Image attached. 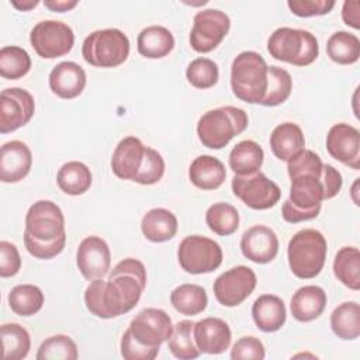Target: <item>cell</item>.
<instances>
[{
    "mask_svg": "<svg viewBox=\"0 0 360 360\" xmlns=\"http://www.w3.org/2000/svg\"><path fill=\"white\" fill-rule=\"evenodd\" d=\"M145 287V266L142 262L128 257L115 264L107 280L94 278L90 281L84 291V302L97 318H117L135 308Z\"/></svg>",
    "mask_w": 360,
    "mask_h": 360,
    "instance_id": "1",
    "label": "cell"
},
{
    "mask_svg": "<svg viewBox=\"0 0 360 360\" xmlns=\"http://www.w3.org/2000/svg\"><path fill=\"white\" fill-rule=\"evenodd\" d=\"M66 243L65 217L59 205L49 200L34 202L25 215L24 245L27 252L42 260L58 256Z\"/></svg>",
    "mask_w": 360,
    "mask_h": 360,
    "instance_id": "2",
    "label": "cell"
},
{
    "mask_svg": "<svg viewBox=\"0 0 360 360\" xmlns=\"http://www.w3.org/2000/svg\"><path fill=\"white\" fill-rule=\"evenodd\" d=\"M323 163L290 173V197L283 202V219L290 224L314 219L319 215L325 191L322 184Z\"/></svg>",
    "mask_w": 360,
    "mask_h": 360,
    "instance_id": "3",
    "label": "cell"
},
{
    "mask_svg": "<svg viewBox=\"0 0 360 360\" xmlns=\"http://www.w3.org/2000/svg\"><path fill=\"white\" fill-rule=\"evenodd\" d=\"M267 63L255 51L240 52L231 66L233 94L249 104H260L267 89Z\"/></svg>",
    "mask_w": 360,
    "mask_h": 360,
    "instance_id": "4",
    "label": "cell"
},
{
    "mask_svg": "<svg viewBox=\"0 0 360 360\" xmlns=\"http://www.w3.org/2000/svg\"><path fill=\"white\" fill-rule=\"evenodd\" d=\"M248 114L233 105L214 108L201 115L197 124L200 142L210 149H222L248 127Z\"/></svg>",
    "mask_w": 360,
    "mask_h": 360,
    "instance_id": "5",
    "label": "cell"
},
{
    "mask_svg": "<svg viewBox=\"0 0 360 360\" xmlns=\"http://www.w3.org/2000/svg\"><path fill=\"white\" fill-rule=\"evenodd\" d=\"M328 243L325 236L312 228L298 231L288 242V264L298 278H314L323 269Z\"/></svg>",
    "mask_w": 360,
    "mask_h": 360,
    "instance_id": "6",
    "label": "cell"
},
{
    "mask_svg": "<svg viewBox=\"0 0 360 360\" xmlns=\"http://www.w3.org/2000/svg\"><path fill=\"white\" fill-rule=\"evenodd\" d=\"M267 51L277 60L307 66L318 58L319 45L315 35L307 30L281 27L270 35Z\"/></svg>",
    "mask_w": 360,
    "mask_h": 360,
    "instance_id": "7",
    "label": "cell"
},
{
    "mask_svg": "<svg viewBox=\"0 0 360 360\" xmlns=\"http://www.w3.org/2000/svg\"><path fill=\"white\" fill-rule=\"evenodd\" d=\"M83 59L96 68H115L122 65L129 55V39L117 28L93 31L82 46Z\"/></svg>",
    "mask_w": 360,
    "mask_h": 360,
    "instance_id": "8",
    "label": "cell"
},
{
    "mask_svg": "<svg viewBox=\"0 0 360 360\" xmlns=\"http://www.w3.org/2000/svg\"><path fill=\"white\" fill-rule=\"evenodd\" d=\"M177 259L180 267L190 274L211 273L222 263L221 246L205 236L190 235L186 236L177 249Z\"/></svg>",
    "mask_w": 360,
    "mask_h": 360,
    "instance_id": "9",
    "label": "cell"
},
{
    "mask_svg": "<svg viewBox=\"0 0 360 360\" xmlns=\"http://www.w3.org/2000/svg\"><path fill=\"white\" fill-rule=\"evenodd\" d=\"M34 51L44 59H53L69 53L75 44L73 30L56 20H44L34 25L30 34Z\"/></svg>",
    "mask_w": 360,
    "mask_h": 360,
    "instance_id": "10",
    "label": "cell"
},
{
    "mask_svg": "<svg viewBox=\"0 0 360 360\" xmlns=\"http://www.w3.org/2000/svg\"><path fill=\"white\" fill-rule=\"evenodd\" d=\"M232 191L252 210H269L281 197L280 187L260 170L246 176L235 174L232 179Z\"/></svg>",
    "mask_w": 360,
    "mask_h": 360,
    "instance_id": "11",
    "label": "cell"
},
{
    "mask_svg": "<svg viewBox=\"0 0 360 360\" xmlns=\"http://www.w3.org/2000/svg\"><path fill=\"white\" fill-rule=\"evenodd\" d=\"M231 28L228 14L217 8L201 10L194 15L190 45L195 52L207 53L215 49Z\"/></svg>",
    "mask_w": 360,
    "mask_h": 360,
    "instance_id": "12",
    "label": "cell"
},
{
    "mask_svg": "<svg viewBox=\"0 0 360 360\" xmlns=\"http://www.w3.org/2000/svg\"><path fill=\"white\" fill-rule=\"evenodd\" d=\"M256 283V274L250 267L235 266L217 277L212 290L221 305L238 307L253 292Z\"/></svg>",
    "mask_w": 360,
    "mask_h": 360,
    "instance_id": "13",
    "label": "cell"
},
{
    "mask_svg": "<svg viewBox=\"0 0 360 360\" xmlns=\"http://www.w3.org/2000/svg\"><path fill=\"white\" fill-rule=\"evenodd\" d=\"M129 332L135 340L149 347H160L173 330L172 318L159 308H145L129 323Z\"/></svg>",
    "mask_w": 360,
    "mask_h": 360,
    "instance_id": "14",
    "label": "cell"
},
{
    "mask_svg": "<svg viewBox=\"0 0 360 360\" xmlns=\"http://www.w3.org/2000/svg\"><path fill=\"white\" fill-rule=\"evenodd\" d=\"M31 93L20 87L4 89L0 94V132L8 134L24 127L34 115Z\"/></svg>",
    "mask_w": 360,
    "mask_h": 360,
    "instance_id": "15",
    "label": "cell"
},
{
    "mask_svg": "<svg viewBox=\"0 0 360 360\" xmlns=\"http://www.w3.org/2000/svg\"><path fill=\"white\" fill-rule=\"evenodd\" d=\"M328 153L343 165L360 169V132L357 128L340 122L335 124L326 135Z\"/></svg>",
    "mask_w": 360,
    "mask_h": 360,
    "instance_id": "16",
    "label": "cell"
},
{
    "mask_svg": "<svg viewBox=\"0 0 360 360\" xmlns=\"http://www.w3.org/2000/svg\"><path fill=\"white\" fill-rule=\"evenodd\" d=\"M76 262L84 278H103L111 266V252L107 242L94 235L84 238L77 248Z\"/></svg>",
    "mask_w": 360,
    "mask_h": 360,
    "instance_id": "17",
    "label": "cell"
},
{
    "mask_svg": "<svg viewBox=\"0 0 360 360\" xmlns=\"http://www.w3.org/2000/svg\"><path fill=\"white\" fill-rule=\"evenodd\" d=\"M240 250L246 259L257 264L269 263L278 253L277 235L266 225H255L243 232Z\"/></svg>",
    "mask_w": 360,
    "mask_h": 360,
    "instance_id": "18",
    "label": "cell"
},
{
    "mask_svg": "<svg viewBox=\"0 0 360 360\" xmlns=\"http://www.w3.org/2000/svg\"><path fill=\"white\" fill-rule=\"evenodd\" d=\"M32 153L22 141L6 142L0 149V180L18 183L31 170Z\"/></svg>",
    "mask_w": 360,
    "mask_h": 360,
    "instance_id": "19",
    "label": "cell"
},
{
    "mask_svg": "<svg viewBox=\"0 0 360 360\" xmlns=\"http://www.w3.org/2000/svg\"><path fill=\"white\" fill-rule=\"evenodd\" d=\"M231 339L232 333L228 323L219 318L210 316L194 323V340L202 353H224L229 347Z\"/></svg>",
    "mask_w": 360,
    "mask_h": 360,
    "instance_id": "20",
    "label": "cell"
},
{
    "mask_svg": "<svg viewBox=\"0 0 360 360\" xmlns=\"http://www.w3.org/2000/svg\"><path fill=\"white\" fill-rule=\"evenodd\" d=\"M49 87L60 98H75L86 87V72L76 62H60L49 73Z\"/></svg>",
    "mask_w": 360,
    "mask_h": 360,
    "instance_id": "21",
    "label": "cell"
},
{
    "mask_svg": "<svg viewBox=\"0 0 360 360\" xmlns=\"http://www.w3.org/2000/svg\"><path fill=\"white\" fill-rule=\"evenodd\" d=\"M145 148L146 146L136 136H125L124 139H121L112 152V173L118 179L134 181L142 165Z\"/></svg>",
    "mask_w": 360,
    "mask_h": 360,
    "instance_id": "22",
    "label": "cell"
},
{
    "mask_svg": "<svg viewBox=\"0 0 360 360\" xmlns=\"http://www.w3.org/2000/svg\"><path fill=\"white\" fill-rule=\"evenodd\" d=\"M326 292L318 285H304L291 297V315L300 322L316 319L326 307Z\"/></svg>",
    "mask_w": 360,
    "mask_h": 360,
    "instance_id": "23",
    "label": "cell"
},
{
    "mask_svg": "<svg viewBox=\"0 0 360 360\" xmlns=\"http://www.w3.org/2000/svg\"><path fill=\"white\" fill-rule=\"evenodd\" d=\"M252 318L263 332H276L284 323L287 311L284 301L273 294H263L253 302Z\"/></svg>",
    "mask_w": 360,
    "mask_h": 360,
    "instance_id": "24",
    "label": "cell"
},
{
    "mask_svg": "<svg viewBox=\"0 0 360 360\" xmlns=\"http://www.w3.org/2000/svg\"><path fill=\"white\" fill-rule=\"evenodd\" d=\"M188 177L197 188L215 190L225 181L226 170L219 159L210 155H201L191 162Z\"/></svg>",
    "mask_w": 360,
    "mask_h": 360,
    "instance_id": "25",
    "label": "cell"
},
{
    "mask_svg": "<svg viewBox=\"0 0 360 360\" xmlns=\"http://www.w3.org/2000/svg\"><path fill=\"white\" fill-rule=\"evenodd\" d=\"M305 146L304 132L294 122L278 124L270 135V148L274 156L283 162H288L294 155Z\"/></svg>",
    "mask_w": 360,
    "mask_h": 360,
    "instance_id": "26",
    "label": "cell"
},
{
    "mask_svg": "<svg viewBox=\"0 0 360 360\" xmlns=\"http://www.w3.org/2000/svg\"><path fill=\"white\" fill-rule=\"evenodd\" d=\"M177 226L176 215L166 208H152L141 221L143 236L155 243L170 240L176 235Z\"/></svg>",
    "mask_w": 360,
    "mask_h": 360,
    "instance_id": "27",
    "label": "cell"
},
{
    "mask_svg": "<svg viewBox=\"0 0 360 360\" xmlns=\"http://www.w3.org/2000/svg\"><path fill=\"white\" fill-rule=\"evenodd\" d=\"M138 52L148 59H160L167 56L174 48L173 34L162 25L143 28L136 39Z\"/></svg>",
    "mask_w": 360,
    "mask_h": 360,
    "instance_id": "28",
    "label": "cell"
},
{
    "mask_svg": "<svg viewBox=\"0 0 360 360\" xmlns=\"http://www.w3.org/2000/svg\"><path fill=\"white\" fill-rule=\"evenodd\" d=\"M263 158L264 153L262 146L255 141L245 139L232 148L229 153V167L238 176L252 174L259 172Z\"/></svg>",
    "mask_w": 360,
    "mask_h": 360,
    "instance_id": "29",
    "label": "cell"
},
{
    "mask_svg": "<svg viewBox=\"0 0 360 360\" xmlns=\"http://www.w3.org/2000/svg\"><path fill=\"white\" fill-rule=\"evenodd\" d=\"M91 180L90 169L77 160L62 165L56 174L59 188L69 195H80L86 193L91 186Z\"/></svg>",
    "mask_w": 360,
    "mask_h": 360,
    "instance_id": "30",
    "label": "cell"
},
{
    "mask_svg": "<svg viewBox=\"0 0 360 360\" xmlns=\"http://www.w3.org/2000/svg\"><path fill=\"white\" fill-rule=\"evenodd\" d=\"M330 328L343 340H354L360 335V307L354 301L342 302L330 314Z\"/></svg>",
    "mask_w": 360,
    "mask_h": 360,
    "instance_id": "31",
    "label": "cell"
},
{
    "mask_svg": "<svg viewBox=\"0 0 360 360\" xmlns=\"http://www.w3.org/2000/svg\"><path fill=\"white\" fill-rule=\"evenodd\" d=\"M170 302L177 312L193 316L201 314L207 308L208 297L201 285L181 284L172 291Z\"/></svg>",
    "mask_w": 360,
    "mask_h": 360,
    "instance_id": "32",
    "label": "cell"
},
{
    "mask_svg": "<svg viewBox=\"0 0 360 360\" xmlns=\"http://www.w3.org/2000/svg\"><path fill=\"white\" fill-rule=\"evenodd\" d=\"M335 277L350 290L360 288V253L354 246L342 248L333 260Z\"/></svg>",
    "mask_w": 360,
    "mask_h": 360,
    "instance_id": "33",
    "label": "cell"
},
{
    "mask_svg": "<svg viewBox=\"0 0 360 360\" xmlns=\"http://www.w3.org/2000/svg\"><path fill=\"white\" fill-rule=\"evenodd\" d=\"M194 323L193 321L184 319L173 326L172 335L167 339L172 354L181 360H191L200 356V349L194 340Z\"/></svg>",
    "mask_w": 360,
    "mask_h": 360,
    "instance_id": "34",
    "label": "cell"
},
{
    "mask_svg": "<svg viewBox=\"0 0 360 360\" xmlns=\"http://www.w3.org/2000/svg\"><path fill=\"white\" fill-rule=\"evenodd\" d=\"M326 53L339 65H352L359 60L360 41L354 34L336 31L326 42Z\"/></svg>",
    "mask_w": 360,
    "mask_h": 360,
    "instance_id": "35",
    "label": "cell"
},
{
    "mask_svg": "<svg viewBox=\"0 0 360 360\" xmlns=\"http://www.w3.org/2000/svg\"><path fill=\"white\" fill-rule=\"evenodd\" d=\"M8 305L20 316H31L44 305V292L34 284H20L8 292Z\"/></svg>",
    "mask_w": 360,
    "mask_h": 360,
    "instance_id": "36",
    "label": "cell"
},
{
    "mask_svg": "<svg viewBox=\"0 0 360 360\" xmlns=\"http://www.w3.org/2000/svg\"><path fill=\"white\" fill-rule=\"evenodd\" d=\"M4 360H21L31 347L30 333L18 323H4L0 328Z\"/></svg>",
    "mask_w": 360,
    "mask_h": 360,
    "instance_id": "37",
    "label": "cell"
},
{
    "mask_svg": "<svg viewBox=\"0 0 360 360\" xmlns=\"http://www.w3.org/2000/svg\"><path fill=\"white\" fill-rule=\"evenodd\" d=\"M292 90V79L290 73L278 66L267 68V89L263 100L260 101L264 107H274L284 103Z\"/></svg>",
    "mask_w": 360,
    "mask_h": 360,
    "instance_id": "38",
    "label": "cell"
},
{
    "mask_svg": "<svg viewBox=\"0 0 360 360\" xmlns=\"http://www.w3.org/2000/svg\"><path fill=\"white\" fill-rule=\"evenodd\" d=\"M208 228L221 236H228L236 232L239 226L238 210L228 202H215L205 212Z\"/></svg>",
    "mask_w": 360,
    "mask_h": 360,
    "instance_id": "39",
    "label": "cell"
},
{
    "mask_svg": "<svg viewBox=\"0 0 360 360\" xmlns=\"http://www.w3.org/2000/svg\"><path fill=\"white\" fill-rule=\"evenodd\" d=\"M31 69L28 52L20 46L10 45L0 49V75L4 79L17 80L25 76Z\"/></svg>",
    "mask_w": 360,
    "mask_h": 360,
    "instance_id": "40",
    "label": "cell"
},
{
    "mask_svg": "<svg viewBox=\"0 0 360 360\" xmlns=\"http://www.w3.org/2000/svg\"><path fill=\"white\" fill-rule=\"evenodd\" d=\"M77 346L66 335H53L45 339L37 353V360H76Z\"/></svg>",
    "mask_w": 360,
    "mask_h": 360,
    "instance_id": "41",
    "label": "cell"
},
{
    "mask_svg": "<svg viewBox=\"0 0 360 360\" xmlns=\"http://www.w3.org/2000/svg\"><path fill=\"white\" fill-rule=\"evenodd\" d=\"M188 83L195 89H210L217 84L219 77L218 65L210 58H197L186 69Z\"/></svg>",
    "mask_w": 360,
    "mask_h": 360,
    "instance_id": "42",
    "label": "cell"
},
{
    "mask_svg": "<svg viewBox=\"0 0 360 360\" xmlns=\"http://www.w3.org/2000/svg\"><path fill=\"white\" fill-rule=\"evenodd\" d=\"M165 174V160L162 155L155 150L153 148L146 146L145 153H143V160L142 165L134 179L135 183L143 184V186H150L158 183Z\"/></svg>",
    "mask_w": 360,
    "mask_h": 360,
    "instance_id": "43",
    "label": "cell"
},
{
    "mask_svg": "<svg viewBox=\"0 0 360 360\" xmlns=\"http://www.w3.org/2000/svg\"><path fill=\"white\" fill-rule=\"evenodd\" d=\"M160 347H149L134 339L129 329L121 338V356L127 360H153Z\"/></svg>",
    "mask_w": 360,
    "mask_h": 360,
    "instance_id": "44",
    "label": "cell"
},
{
    "mask_svg": "<svg viewBox=\"0 0 360 360\" xmlns=\"http://www.w3.org/2000/svg\"><path fill=\"white\" fill-rule=\"evenodd\" d=\"M288 8L292 14L298 17H314V15H325L333 7V0H288Z\"/></svg>",
    "mask_w": 360,
    "mask_h": 360,
    "instance_id": "45",
    "label": "cell"
},
{
    "mask_svg": "<svg viewBox=\"0 0 360 360\" xmlns=\"http://www.w3.org/2000/svg\"><path fill=\"white\" fill-rule=\"evenodd\" d=\"M266 356L263 343L255 336L240 338L231 349V359L242 360V359H253L263 360Z\"/></svg>",
    "mask_w": 360,
    "mask_h": 360,
    "instance_id": "46",
    "label": "cell"
},
{
    "mask_svg": "<svg viewBox=\"0 0 360 360\" xmlns=\"http://www.w3.org/2000/svg\"><path fill=\"white\" fill-rule=\"evenodd\" d=\"M21 269V257L14 243L1 240L0 242V276L13 277Z\"/></svg>",
    "mask_w": 360,
    "mask_h": 360,
    "instance_id": "47",
    "label": "cell"
},
{
    "mask_svg": "<svg viewBox=\"0 0 360 360\" xmlns=\"http://www.w3.org/2000/svg\"><path fill=\"white\" fill-rule=\"evenodd\" d=\"M322 184L325 191V200L335 197L342 188V174L333 166L323 163L322 167Z\"/></svg>",
    "mask_w": 360,
    "mask_h": 360,
    "instance_id": "48",
    "label": "cell"
},
{
    "mask_svg": "<svg viewBox=\"0 0 360 360\" xmlns=\"http://www.w3.org/2000/svg\"><path fill=\"white\" fill-rule=\"evenodd\" d=\"M342 18L349 27L360 28V1H345L342 8Z\"/></svg>",
    "mask_w": 360,
    "mask_h": 360,
    "instance_id": "49",
    "label": "cell"
},
{
    "mask_svg": "<svg viewBox=\"0 0 360 360\" xmlns=\"http://www.w3.org/2000/svg\"><path fill=\"white\" fill-rule=\"evenodd\" d=\"M45 7L56 13H65L77 6V0H45Z\"/></svg>",
    "mask_w": 360,
    "mask_h": 360,
    "instance_id": "50",
    "label": "cell"
},
{
    "mask_svg": "<svg viewBox=\"0 0 360 360\" xmlns=\"http://www.w3.org/2000/svg\"><path fill=\"white\" fill-rule=\"evenodd\" d=\"M11 6H14L17 10L20 11H27V10H31L34 7H37L39 4L38 0H11L10 1Z\"/></svg>",
    "mask_w": 360,
    "mask_h": 360,
    "instance_id": "51",
    "label": "cell"
}]
</instances>
